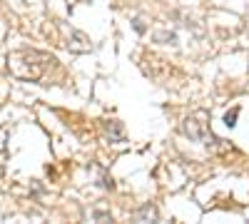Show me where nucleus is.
Segmentation results:
<instances>
[{
    "mask_svg": "<svg viewBox=\"0 0 249 224\" xmlns=\"http://www.w3.org/2000/svg\"><path fill=\"white\" fill-rule=\"evenodd\" d=\"M179 130L190 139H195V142H204V145L217 142L214 135H212V130H210V115H207V112H195L190 117H184Z\"/></svg>",
    "mask_w": 249,
    "mask_h": 224,
    "instance_id": "2",
    "label": "nucleus"
},
{
    "mask_svg": "<svg viewBox=\"0 0 249 224\" xmlns=\"http://www.w3.org/2000/svg\"><path fill=\"white\" fill-rule=\"evenodd\" d=\"M8 139H10V130L0 127V177L8 170Z\"/></svg>",
    "mask_w": 249,
    "mask_h": 224,
    "instance_id": "4",
    "label": "nucleus"
},
{
    "mask_svg": "<svg viewBox=\"0 0 249 224\" xmlns=\"http://www.w3.org/2000/svg\"><path fill=\"white\" fill-rule=\"evenodd\" d=\"M237 117H239V110L234 107L232 112H227V115H224V125H227V127H234V125H237Z\"/></svg>",
    "mask_w": 249,
    "mask_h": 224,
    "instance_id": "7",
    "label": "nucleus"
},
{
    "mask_svg": "<svg viewBox=\"0 0 249 224\" xmlns=\"http://www.w3.org/2000/svg\"><path fill=\"white\" fill-rule=\"evenodd\" d=\"M80 3H90V0H68V5H80Z\"/></svg>",
    "mask_w": 249,
    "mask_h": 224,
    "instance_id": "9",
    "label": "nucleus"
},
{
    "mask_svg": "<svg viewBox=\"0 0 249 224\" xmlns=\"http://www.w3.org/2000/svg\"><path fill=\"white\" fill-rule=\"evenodd\" d=\"M157 207H152V205H144V207H140L137 209V214H135V219L137 222H157Z\"/></svg>",
    "mask_w": 249,
    "mask_h": 224,
    "instance_id": "5",
    "label": "nucleus"
},
{
    "mask_svg": "<svg viewBox=\"0 0 249 224\" xmlns=\"http://www.w3.org/2000/svg\"><path fill=\"white\" fill-rule=\"evenodd\" d=\"M105 130H107L110 139H115V142H120V139H122V125H120L117 120H110V122H105Z\"/></svg>",
    "mask_w": 249,
    "mask_h": 224,
    "instance_id": "6",
    "label": "nucleus"
},
{
    "mask_svg": "<svg viewBox=\"0 0 249 224\" xmlns=\"http://www.w3.org/2000/svg\"><path fill=\"white\" fill-rule=\"evenodd\" d=\"M55 63L57 60L50 52H40V50H33V48L8 52V70H10V75H15L18 80H30V83L43 80L45 72Z\"/></svg>",
    "mask_w": 249,
    "mask_h": 224,
    "instance_id": "1",
    "label": "nucleus"
},
{
    "mask_svg": "<svg viewBox=\"0 0 249 224\" xmlns=\"http://www.w3.org/2000/svg\"><path fill=\"white\" fill-rule=\"evenodd\" d=\"M92 217H95V219H105V222H110V219H112V217H110L107 212H95Z\"/></svg>",
    "mask_w": 249,
    "mask_h": 224,
    "instance_id": "8",
    "label": "nucleus"
},
{
    "mask_svg": "<svg viewBox=\"0 0 249 224\" xmlns=\"http://www.w3.org/2000/svg\"><path fill=\"white\" fill-rule=\"evenodd\" d=\"M62 30V45H65L70 52H90L92 50V43L85 33H80L75 28H68V25H60Z\"/></svg>",
    "mask_w": 249,
    "mask_h": 224,
    "instance_id": "3",
    "label": "nucleus"
}]
</instances>
